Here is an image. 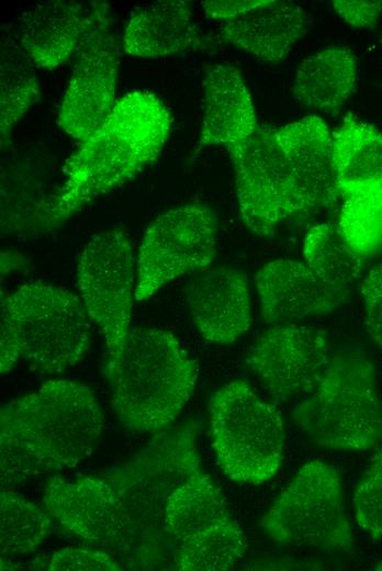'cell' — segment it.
<instances>
[{"label": "cell", "mask_w": 382, "mask_h": 571, "mask_svg": "<svg viewBox=\"0 0 382 571\" xmlns=\"http://www.w3.org/2000/svg\"><path fill=\"white\" fill-rule=\"evenodd\" d=\"M358 526L374 539H382V448L361 475L352 499Z\"/></svg>", "instance_id": "27"}, {"label": "cell", "mask_w": 382, "mask_h": 571, "mask_svg": "<svg viewBox=\"0 0 382 571\" xmlns=\"http://www.w3.org/2000/svg\"><path fill=\"white\" fill-rule=\"evenodd\" d=\"M292 419L316 446L364 451L382 440V405L373 366L359 347L332 356L315 389L293 408Z\"/></svg>", "instance_id": "6"}, {"label": "cell", "mask_w": 382, "mask_h": 571, "mask_svg": "<svg viewBox=\"0 0 382 571\" xmlns=\"http://www.w3.org/2000/svg\"><path fill=\"white\" fill-rule=\"evenodd\" d=\"M203 120L199 148L239 143L258 127L249 90L239 70L228 64L212 66L203 79Z\"/></svg>", "instance_id": "19"}, {"label": "cell", "mask_w": 382, "mask_h": 571, "mask_svg": "<svg viewBox=\"0 0 382 571\" xmlns=\"http://www.w3.org/2000/svg\"><path fill=\"white\" fill-rule=\"evenodd\" d=\"M25 259L21 254L14 250H4L1 253V276L24 267Z\"/></svg>", "instance_id": "32"}, {"label": "cell", "mask_w": 382, "mask_h": 571, "mask_svg": "<svg viewBox=\"0 0 382 571\" xmlns=\"http://www.w3.org/2000/svg\"><path fill=\"white\" fill-rule=\"evenodd\" d=\"M122 568L108 553L67 547L56 551L48 563L50 571H119Z\"/></svg>", "instance_id": "28"}, {"label": "cell", "mask_w": 382, "mask_h": 571, "mask_svg": "<svg viewBox=\"0 0 382 571\" xmlns=\"http://www.w3.org/2000/svg\"><path fill=\"white\" fill-rule=\"evenodd\" d=\"M332 4L348 24L360 29L373 27L382 12V1L335 0Z\"/></svg>", "instance_id": "30"}, {"label": "cell", "mask_w": 382, "mask_h": 571, "mask_svg": "<svg viewBox=\"0 0 382 571\" xmlns=\"http://www.w3.org/2000/svg\"><path fill=\"white\" fill-rule=\"evenodd\" d=\"M104 428L94 392L77 381L52 379L1 408V483H20L87 459Z\"/></svg>", "instance_id": "2"}, {"label": "cell", "mask_w": 382, "mask_h": 571, "mask_svg": "<svg viewBox=\"0 0 382 571\" xmlns=\"http://www.w3.org/2000/svg\"><path fill=\"white\" fill-rule=\"evenodd\" d=\"M260 523L266 537L280 546L355 552L341 480L336 468L325 461L303 464Z\"/></svg>", "instance_id": "8"}, {"label": "cell", "mask_w": 382, "mask_h": 571, "mask_svg": "<svg viewBox=\"0 0 382 571\" xmlns=\"http://www.w3.org/2000/svg\"><path fill=\"white\" fill-rule=\"evenodd\" d=\"M171 123L167 107L149 91H131L116 100L103 125L66 160L61 186L38 204L35 215L42 225L66 221L154 163Z\"/></svg>", "instance_id": "3"}, {"label": "cell", "mask_w": 382, "mask_h": 571, "mask_svg": "<svg viewBox=\"0 0 382 571\" xmlns=\"http://www.w3.org/2000/svg\"><path fill=\"white\" fill-rule=\"evenodd\" d=\"M77 283L83 306L104 338L110 377L130 335L136 300V258L123 228L104 229L83 245L77 262Z\"/></svg>", "instance_id": "10"}, {"label": "cell", "mask_w": 382, "mask_h": 571, "mask_svg": "<svg viewBox=\"0 0 382 571\" xmlns=\"http://www.w3.org/2000/svg\"><path fill=\"white\" fill-rule=\"evenodd\" d=\"M193 21L192 2L161 0L134 8L123 36V48L132 56L156 58L210 48Z\"/></svg>", "instance_id": "18"}, {"label": "cell", "mask_w": 382, "mask_h": 571, "mask_svg": "<svg viewBox=\"0 0 382 571\" xmlns=\"http://www.w3.org/2000/svg\"><path fill=\"white\" fill-rule=\"evenodd\" d=\"M337 225L346 243L363 258L382 249V186L341 194Z\"/></svg>", "instance_id": "25"}, {"label": "cell", "mask_w": 382, "mask_h": 571, "mask_svg": "<svg viewBox=\"0 0 382 571\" xmlns=\"http://www.w3.org/2000/svg\"><path fill=\"white\" fill-rule=\"evenodd\" d=\"M90 317L74 292L42 281L20 286L0 301V372L20 358L42 373L76 366L91 344Z\"/></svg>", "instance_id": "4"}, {"label": "cell", "mask_w": 382, "mask_h": 571, "mask_svg": "<svg viewBox=\"0 0 382 571\" xmlns=\"http://www.w3.org/2000/svg\"><path fill=\"white\" fill-rule=\"evenodd\" d=\"M94 8L96 1H40L23 10L9 30L36 67L53 69L77 53Z\"/></svg>", "instance_id": "15"}, {"label": "cell", "mask_w": 382, "mask_h": 571, "mask_svg": "<svg viewBox=\"0 0 382 571\" xmlns=\"http://www.w3.org/2000/svg\"><path fill=\"white\" fill-rule=\"evenodd\" d=\"M162 527L176 544L173 562L179 571L228 570L247 550L246 536L221 491L199 469L168 494Z\"/></svg>", "instance_id": "9"}, {"label": "cell", "mask_w": 382, "mask_h": 571, "mask_svg": "<svg viewBox=\"0 0 382 571\" xmlns=\"http://www.w3.org/2000/svg\"><path fill=\"white\" fill-rule=\"evenodd\" d=\"M187 303L195 328L210 343L232 344L252 322L248 277L238 269L203 272L191 282Z\"/></svg>", "instance_id": "16"}, {"label": "cell", "mask_w": 382, "mask_h": 571, "mask_svg": "<svg viewBox=\"0 0 382 571\" xmlns=\"http://www.w3.org/2000/svg\"><path fill=\"white\" fill-rule=\"evenodd\" d=\"M361 293L366 311V331L374 343L382 346V261L363 279Z\"/></svg>", "instance_id": "29"}, {"label": "cell", "mask_w": 382, "mask_h": 571, "mask_svg": "<svg viewBox=\"0 0 382 571\" xmlns=\"http://www.w3.org/2000/svg\"><path fill=\"white\" fill-rule=\"evenodd\" d=\"M0 133L3 146L14 124L40 100L34 64L8 26L1 38Z\"/></svg>", "instance_id": "23"}, {"label": "cell", "mask_w": 382, "mask_h": 571, "mask_svg": "<svg viewBox=\"0 0 382 571\" xmlns=\"http://www.w3.org/2000/svg\"><path fill=\"white\" fill-rule=\"evenodd\" d=\"M234 168L244 225L260 237L271 236L286 220L305 215L336 200L332 136L310 119L259 126L248 138L225 146Z\"/></svg>", "instance_id": "1"}, {"label": "cell", "mask_w": 382, "mask_h": 571, "mask_svg": "<svg viewBox=\"0 0 382 571\" xmlns=\"http://www.w3.org/2000/svg\"><path fill=\"white\" fill-rule=\"evenodd\" d=\"M266 1L267 0L203 1L202 8L209 18L227 22L265 4Z\"/></svg>", "instance_id": "31"}, {"label": "cell", "mask_w": 382, "mask_h": 571, "mask_svg": "<svg viewBox=\"0 0 382 571\" xmlns=\"http://www.w3.org/2000/svg\"><path fill=\"white\" fill-rule=\"evenodd\" d=\"M109 379L120 419L139 433L157 432L176 421L192 396L198 366L171 331L135 327Z\"/></svg>", "instance_id": "5"}, {"label": "cell", "mask_w": 382, "mask_h": 571, "mask_svg": "<svg viewBox=\"0 0 382 571\" xmlns=\"http://www.w3.org/2000/svg\"><path fill=\"white\" fill-rule=\"evenodd\" d=\"M58 111V125L80 143L96 133L112 112L120 49L111 29L109 3L96 1L92 23Z\"/></svg>", "instance_id": "12"}, {"label": "cell", "mask_w": 382, "mask_h": 571, "mask_svg": "<svg viewBox=\"0 0 382 571\" xmlns=\"http://www.w3.org/2000/svg\"><path fill=\"white\" fill-rule=\"evenodd\" d=\"M262 320L271 325L328 314L347 299L350 288L336 283L305 261L272 260L255 276Z\"/></svg>", "instance_id": "14"}, {"label": "cell", "mask_w": 382, "mask_h": 571, "mask_svg": "<svg viewBox=\"0 0 382 571\" xmlns=\"http://www.w3.org/2000/svg\"><path fill=\"white\" fill-rule=\"evenodd\" d=\"M375 570H379V571H382V560L380 562L377 563Z\"/></svg>", "instance_id": "33"}, {"label": "cell", "mask_w": 382, "mask_h": 571, "mask_svg": "<svg viewBox=\"0 0 382 571\" xmlns=\"http://www.w3.org/2000/svg\"><path fill=\"white\" fill-rule=\"evenodd\" d=\"M209 423L217 463L231 480L262 484L280 470L284 418L245 380L223 384L210 398Z\"/></svg>", "instance_id": "7"}, {"label": "cell", "mask_w": 382, "mask_h": 571, "mask_svg": "<svg viewBox=\"0 0 382 571\" xmlns=\"http://www.w3.org/2000/svg\"><path fill=\"white\" fill-rule=\"evenodd\" d=\"M302 8L291 1L267 0L265 4L224 23L221 36L227 43L261 60L278 63L306 32Z\"/></svg>", "instance_id": "20"}, {"label": "cell", "mask_w": 382, "mask_h": 571, "mask_svg": "<svg viewBox=\"0 0 382 571\" xmlns=\"http://www.w3.org/2000/svg\"><path fill=\"white\" fill-rule=\"evenodd\" d=\"M47 513L67 530L90 541L114 537L124 525V514L114 489L96 477L65 480L53 477L44 491Z\"/></svg>", "instance_id": "17"}, {"label": "cell", "mask_w": 382, "mask_h": 571, "mask_svg": "<svg viewBox=\"0 0 382 571\" xmlns=\"http://www.w3.org/2000/svg\"><path fill=\"white\" fill-rule=\"evenodd\" d=\"M305 262L329 280L350 288L361 276L363 257L341 236L337 222L310 228L303 246Z\"/></svg>", "instance_id": "26"}, {"label": "cell", "mask_w": 382, "mask_h": 571, "mask_svg": "<svg viewBox=\"0 0 382 571\" xmlns=\"http://www.w3.org/2000/svg\"><path fill=\"white\" fill-rule=\"evenodd\" d=\"M356 78L353 54L346 47H328L303 59L299 65L293 81V94L300 104L330 113L347 101Z\"/></svg>", "instance_id": "21"}, {"label": "cell", "mask_w": 382, "mask_h": 571, "mask_svg": "<svg viewBox=\"0 0 382 571\" xmlns=\"http://www.w3.org/2000/svg\"><path fill=\"white\" fill-rule=\"evenodd\" d=\"M34 503L2 489L0 492L1 556H21L34 551L52 533L53 524Z\"/></svg>", "instance_id": "24"}, {"label": "cell", "mask_w": 382, "mask_h": 571, "mask_svg": "<svg viewBox=\"0 0 382 571\" xmlns=\"http://www.w3.org/2000/svg\"><path fill=\"white\" fill-rule=\"evenodd\" d=\"M332 156L340 195L382 186V134L374 126L346 116L332 134Z\"/></svg>", "instance_id": "22"}, {"label": "cell", "mask_w": 382, "mask_h": 571, "mask_svg": "<svg viewBox=\"0 0 382 571\" xmlns=\"http://www.w3.org/2000/svg\"><path fill=\"white\" fill-rule=\"evenodd\" d=\"M216 232L215 214L203 203H187L156 216L138 247L136 301H147L169 282L209 266Z\"/></svg>", "instance_id": "11"}, {"label": "cell", "mask_w": 382, "mask_h": 571, "mask_svg": "<svg viewBox=\"0 0 382 571\" xmlns=\"http://www.w3.org/2000/svg\"><path fill=\"white\" fill-rule=\"evenodd\" d=\"M329 335L296 323L265 331L245 355L248 369L280 402L303 399L323 376L332 356Z\"/></svg>", "instance_id": "13"}]
</instances>
